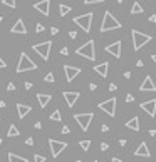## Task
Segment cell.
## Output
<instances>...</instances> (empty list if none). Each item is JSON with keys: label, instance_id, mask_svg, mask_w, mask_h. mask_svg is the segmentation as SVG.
<instances>
[{"label": "cell", "instance_id": "5b68a950", "mask_svg": "<svg viewBox=\"0 0 156 162\" xmlns=\"http://www.w3.org/2000/svg\"><path fill=\"white\" fill-rule=\"evenodd\" d=\"M93 19H94V13L93 12H87V13H84V15L76 17V19H74V23L79 25L86 34H89L91 32V23H93Z\"/></svg>", "mask_w": 156, "mask_h": 162}, {"label": "cell", "instance_id": "484cf974", "mask_svg": "<svg viewBox=\"0 0 156 162\" xmlns=\"http://www.w3.org/2000/svg\"><path fill=\"white\" fill-rule=\"evenodd\" d=\"M49 119H51V121H54V122H61V121H62L61 110H54V112L51 114V117H49Z\"/></svg>", "mask_w": 156, "mask_h": 162}, {"label": "cell", "instance_id": "f546056e", "mask_svg": "<svg viewBox=\"0 0 156 162\" xmlns=\"http://www.w3.org/2000/svg\"><path fill=\"white\" fill-rule=\"evenodd\" d=\"M44 80H45V82H54V74H52V72H49L47 75L44 77Z\"/></svg>", "mask_w": 156, "mask_h": 162}, {"label": "cell", "instance_id": "f35d334b", "mask_svg": "<svg viewBox=\"0 0 156 162\" xmlns=\"http://www.w3.org/2000/svg\"><path fill=\"white\" fill-rule=\"evenodd\" d=\"M133 100H134V97L131 95V94H127V95H126V102L129 104V102H133Z\"/></svg>", "mask_w": 156, "mask_h": 162}, {"label": "cell", "instance_id": "d6a6232c", "mask_svg": "<svg viewBox=\"0 0 156 162\" xmlns=\"http://www.w3.org/2000/svg\"><path fill=\"white\" fill-rule=\"evenodd\" d=\"M61 54H62V55H69V49H67V47H62V49H61Z\"/></svg>", "mask_w": 156, "mask_h": 162}, {"label": "cell", "instance_id": "277c9868", "mask_svg": "<svg viewBox=\"0 0 156 162\" xmlns=\"http://www.w3.org/2000/svg\"><path fill=\"white\" fill-rule=\"evenodd\" d=\"M77 55L87 59V60H96V45H94V40H87L84 45H81L79 49L76 50Z\"/></svg>", "mask_w": 156, "mask_h": 162}, {"label": "cell", "instance_id": "cb8c5ba5", "mask_svg": "<svg viewBox=\"0 0 156 162\" xmlns=\"http://www.w3.org/2000/svg\"><path fill=\"white\" fill-rule=\"evenodd\" d=\"M70 10H72V9H70L69 5H64V3H61V5H59V15H61V17H66L67 13L70 12Z\"/></svg>", "mask_w": 156, "mask_h": 162}, {"label": "cell", "instance_id": "681fc988", "mask_svg": "<svg viewBox=\"0 0 156 162\" xmlns=\"http://www.w3.org/2000/svg\"><path fill=\"white\" fill-rule=\"evenodd\" d=\"M119 146L124 147V146H126V139H121V140H119Z\"/></svg>", "mask_w": 156, "mask_h": 162}, {"label": "cell", "instance_id": "680465c9", "mask_svg": "<svg viewBox=\"0 0 156 162\" xmlns=\"http://www.w3.org/2000/svg\"><path fill=\"white\" fill-rule=\"evenodd\" d=\"M72 162H82V160H72Z\"/></svg>", "mask_w": 156, "mask_h": 162}, {"label": "cell", "instance_id": "f1b7e54d", "mask_svg": "<svg viewBox=\"0 0 156 162\" xmlns=\"http://www.w3.org/2000/svg\"><path fill=\"white\" fill-rule=\"evenodd\" d=\"M34 162H45V157L40 156V154H35V156H34Z\"/></svg>", "mask_w": 156, "mask_h": 162}, {"label": "cell", "instance_id": "4dcf8cb0", "mask_svg": "<svg viewBox=\"0 0 156 162\" xmlns=\"http://www.w3.org/2000/svg\"><path fill=\"white\" fill-rule=\"evenodd\" d=\"M44 29H45V27H44V25H42V23H37V25H35V32H37V34L44 32Z\"/></svg>", "mask_w": 156, "mask_h": 162}, {"label": "cell", "instance_id": "f907efd6", "mask_svg": "<svg viewBox=\"0 0 156 162\" xmlns=\"http://www.w3.org/2000/svg\"><path fill=\"white\" fill-rule=\"evenodd\" d=\"M124 77H126V79H129V77H131V72H129V70H126V72H124Z\"/></svg>", "mask_w": 156, "mask_h": 162}, {"label": "cell", "instance_id": "9c48e42d", "mask_svg": "<svg viewBox=\"0 0 156 162\" xmlns=\"http://www.w3.org/2000/svg\"><path fill=\"white\" fill-rule=\"evenodd\" d=\"M49 146H51L52 157H59V154L64 152V150L67 149V142H62V140H55V139H49Z\"/></svg>", "mask_w": 156, "mask_h": 162}, {"label": "cell", "instance_id": "9f6ffc18", "mask_svg": "<svg viewBox=\"0 0 156 162\" xmlns=\"http://www.w3.org/2000/svg\"><path fill=\"white\" fill-rule=\"evenodd\" d=\"M116 2H118V3H123V2H124V0H116Z\"/></svg>", "mask_w": 156, "mask_h": 162}, {"label": "cell", "instance_id": "8992f818", "mask_svg": "<svg viewBox=\"0 0 156 162\" xmlns=\"http://www.w3.org/2000/svg\"><path fill=\"white\" fill-rule=\"evenodd\" d=\"M74 119H76V122L79 124V127L82 129L84 132H87V130H89L91 122H93V119H94V114H93V112H87V114H76V115H74Z\"/></svg>", "mask_w": 156, "mask_h": 162}, {"label": "cell", "instance_id": "3957f363", "mask_svg": "<svg viewBox=\"0 0 156 162\" xmlns=\"http://www.w3.org/2000/svg\"><path fill=\"white\" fill-rule=\"evenodd\" d=\"M37 69V64H35L34 60L29 57V55L25 54V52H22L19 57V64H17V74H22V72H29V70H35Z\"/></svg>", "mask_w": 156, "mask_h": 162}, {"label": "cell", "instance_id": "44dd1931", "mask_svg": "<svg viewBox=\"0 0 156 162\" xmlns=\"http://www.w3.org/2000/svg\"><path fill=\"white\" fill-rule=\"evenodd\" d=\"M126 127L127 129H133V130H139V117H138V115H134L133 119H129V121L126 122Z\"/></svg>", "mask_w": 156, "mask_h": 162}, {"label": "cell", "instance_id": "9a60e30c", "mask_svg": "<svg viewBox=\"0 0 156 162\" xmlns=\"http://www.w3.org/2000/svg\"><path fill=\"white\" fill-rule=\"evenodd\" d=\"M62 95H64V99H66V104L69 105V107H74V105H76V102H77V99L81 97V94L76 92V90H74V92H69V90H66Z\"/></svg>", "mask_w": 156, "mask_h": 162}, {"label": "cell", "instance_id": "8d00e7d4", "mask_svg": "<svg viewBox=\"0 0 156 162\" xmlns=\"http://www.w3.org/2000/svg\"><path fill=\"white\" fill-rule=\"evenodd\" d=\"M51 34H52V35H57V34H59V29H57V27H52V29H51Z\"/></svg>", "mask_w": 156, "mask_h": 162}, {"label": "cell", "instance_id": "52a82bcc", "mask_svg": "<svg viewBox=\"0 0 156 162\" xmlns=\"http://www.w3.org/2000/svg\"><path fill=\"white\" fill-rule=\"evenodd\" d=\"M51 49H52V42L51 40H45V42H42V44H35L34 47H32V50L37 52L44 60H47L49 55H51Z\"/></svg>", "mask_w": 156, "mask_h": 162}, {"label": "cell", "instance_id": "ba28073f", "mask_svg": "<svg viewBox=\"0 0 156 162\" xmlns=\"http://www.w3.org/2000/svg\"><path fill=\"white\" fill-rule=\"evenodd\" d=\"M97 105H99L101 110H104L106 114L109 115V117H114V115H116V99L114 97L108 99V100L101 102V104H97Z\"/></svg>", "mask_w": 156, "mask_h": 162}, {"label": "cell", "instance_id": "ab89813d", "mask_svg": "<svg viewBox=\"0 0 156 162\" xmlns=\"http://www.w3.org/2000/svg\"><path fill=\"white\" fill-rule=\"evenodd\" d=\"M101 132H109V125L102 124V127H101Z\"/></svg>", "mask_w": 156, "mask_h": 162}, {"label": "cell", "instance_id": "e0dca14e", "mask_svg": "<svg viewBox=\"0 0 156 162\" xmlns=\"http://www.w3.org/2000/svg\"><path fill=\"white\" fill-rule=\"evenodd\" d=\"M10 32L12 34H20V35H25L27 34V27H25V23H24V20L22 19H19L15 23H13V27L10 29Z\"/></svg>", "mask_w": 156, "mask_h": 162}, {"label": "cell", "instance_id": "bcb514c9", "mask_svg": "<svg viewBox=\"0 0 156 162\" xmlns=\"http://www.w3.org/2000/svg\"><path fill=\"white\" fill-rule=\"evenodd\" d=\"M34 127L39 130V129H42V124H40V122H35V125H34Z\"/></svg>", "mask_w": 156, "mask_h": 162}, {"label": "cell", "instance_id": "1f68e13d", "mask_svg": "<svg viewBox=\"0 0 156 162\" xmlns=\"http://www.w3.org/2000/svg\"><path fill=\"white\" fill-rule=\"evenodd\" d=\"M104 0H84V3L86 5H91V3H102Z\"/></svg>", "mask_w": 156, "mask_h": 162}, {"label": "cell", "instance_id": "f5cc1de1", "mask_svg": "<svg viewBox=\"0 0 156 162\" xmlns=\"http://www.w3.org/2000/svg\"><path fill=\"white\" fill-rule=\"evenodd\" d=\"M5 105H7V104H5V100H0V109H3Z\"/></svg>", "mask_w": 156, "mask_h": 162}, {"label": "cell", "instance_id": "11a10c76", "mask_svg": "<svg viewBox=\"0 0 156 162\" xmlns=\"http://www.w3.org/2000/svg\"><path fill=\"white\" fill-rule=\"evenodd\" d=\"M151 59H153V62L156 64V54H153V55H151Z\"/></svg>", "mask_w": 156, "mask_h": 162}, {"label": "cell", "instance_id": "ee69618b", "mask_svg": "<svg viewBox=\"0 0 156 162\" xmlns=\"http://www.w3.org/2000/svg\"><path fill=\"white\" fill-rule=\"evenodd\" d=\"M24 87H25L27 90H30L32 89V82H25V84H24Z\"/></svg>", "mask_w": 156, "mask_h": 162}, {"label": "cell", "instance_id": "30bf717a", "mask_svg": "<svg viewBox=\"0 0 156 162\" xmlns=\"http://www.w3.org/2000/svg\"><path fill=\"white\" fill-rule=\"evenodd\" d=\"M121 49H123V44H121V40H116L114 44H111V45H108V47L104 49L108 54H111L112 57H116V59H121Z\"/></svg>", "mask_w": 156, "mask_h": 162}, {"label": "cell", "instance_id": "7a4b0ae2", "mask_svg": "<svg viewBox=\"0 0 156 162\" xmlns=\"http://www.w3.org/2000/svg\"><path fill=\"white\" fill-rule=\"evenodd\" d=\"M131 37H133V50H139L143 45H146L148 42H151V35H148V34H143V32H139V30H136V29H133L131 30Z\"/></svg>", "mask_w": 156, "mask_h": 162}, {"label": "cell", "instance_id": "836d02e7", "mask_svg": "<svg viewBox=\"0 0 156 162\" xmlns=\"http://www.w3.org/2000/svg\"><path fill=\"white\" fill-rule=\"evenodd\" d=\"M109 149V144H106V142H101V150H108Z\"/></svg>", "mask_w": 156, "mask_h": 162}, {"label": "cell", "instance_id": "8fae6325", "mask_svg": "<svg viewBox=\"0 0 156 162\" xmlns=\"http://www.w3.org/2000/svg\"><path fill=\"white\" fill-rule=\"evenodd\" d=\"M139 107L143 109L150 117H154L156 115V99H151V100H148V102H143V104H139Z\"/></svg>", "mask_w": 156, "mask_h": 162}, {"label": "cell", "instance_id": "2e32d148", "mask_svg": "<svg viewBox=\"0 0 156 162\" xmlns=\"http://www.w3.org/2000/svg\"><path fill=\"white\" fill-rule=\"evenodd\" d=\"M133 156L134 157H151V152H150V149H148V144L146 142H141L139 147L133 152Z\"/></svg>", "mask_w": 156, "mask_h": 162}, {"label": "cell", "instance_id": "4316f807", "mask_svg": "<svg viewBox=\"0 0 156 162\" xmlns=\"http://www.w3.org/2000/svg\"><path fill=\"white\" fill-rule=\"evenodd\" d=\"M2 3H3L5 7H10V9H15V7H17V2H15V0H2Z\"/></svg>", "mask_w": 156, "mask_h": 162}, {"label": "cell", "instance_id": "ac0fdd59", "mask_svg": "<svg viewBox=\"0 0 156 162\" xmlns=\"http://www.w3.org/2000/svg\"><path fill=\"white\" fill-rule=\"evenodd\" d=\"M94 72H96V74H99L101 77H108V72H109V62H102V64L94 65Z\"/></svg>", "mask_w": 156, "mask_h": 162}, {"label": "cell", "instance_id": "6da1fadb", "mask_svg": "<svg viewBox=\"0 0 156 162\" xmlns=\"http://www.w3.org/2000/svg\"><path fill=\"white\" fill-rule=\"evenodd\" d=\"M121 27H123L121 22H119L109 10H106L104 17H102V23H101V32L104 34V32H109V30H118V29H121Z\"/></svg>", "mask_w": 156, "mask_h": 162}, {"label": "cell", "instance_id": "e575fe53", "mask_svg": "<svg viewBox=\"0 0 156 162\" xmlns=\"http://www.w3.org/2000/svg\"><path fill=\"white\" fill-rule=\"evenodd\" d=\"M7 90H9V92H12V90H15V85H13V84L10 82L9 85H7Z\"/></svg>", "mask_w": 156, "mask_h": 162}, {"label": "cell", "instance_id": "60d3db41", "mask_svg": "<svg viewBox=\"0 0 156 162\" xmlns=\"http://www.w3.org/2000/svg\"><path fill=\"white\" fill-rule=\"evenodd\" d=\"M109 90H111V92H114V90H118V87H116V84H109Z\"/></svg>", "mask_w": 156, "mask_h": 162}, {"label": "cell", "instance_id": "db71d44e", "mask_svg": "<svg viewBox=\"0 0 156 162\" xmlns=\"http://www.w3.org/2000/svg\"><path fill=\"white\" fill-rule=\"evenodd\" d=\"M136 65H138V67H143L144 64H143V60H138V62H136Z\"/></svg>", "mask_w": 156, "mask_h": 162}, {"label": "cell", "instance_id": "4fadbf2b", "mask_svg": "<svg viewBox=\"0 0 156 162\" xmlns=\"http://www.w3.org/2000/svg\"><path fill=\"white\" fill-rule=\"evenodd\" d=\"M64 72H66L67 82H72V80L81 74V69L79 67H72V65H64Z\"/></svg>", "mask_w": 156, "mask_h": 162}, {"label": "cell", "instance_id": "b9f144b4", "mask_svg": "<svg viewBox=\"0 0 156 162\" xmlns=\"http://www.w3.org/2000/svg\"><path fill=\"white\" fill-rule=\"evenodd\" d=\"M7 67V64H5V60H3L2 57H0V69H5Z\"/></svg>", "mask_w": 156, "mask_h": 162}, {"label": "cell", "instance_id": "d590c367", "mask_svg": "<svg viewBox=\"0 0 156 162\" xmlns=\"http://www.w3.org/2000/svg\"><path fill=\"white\" fill-rule=\"evenodd\" d=\"M61 132H62V134H69V132H70V129L67 127V125H64V127L61 129Z\"/></svg>", "mask_w": 156, "mask_h": 162}, {"label": "cell", "instance_id": "f6af8a7d", "mask_svg": "<svg viewBox=\"0 0 156 162\" xmlns=\"http://www.w3.org/2000/svg\"><path fill=\"white\" fill-rule=\"evenodd\" d=\"M150 135H151V137L156 135V129H150Z\"/></svg>", "mask_w": 156, "mask_h": 162}, {"label": "cell", "instance_id": "83f0119b", "mask_svg": "<svg viewBox=\"0 0 156 162\" xmlns=\"http://www.w3.org/2000/svg\"><path fill=\"white\" fill-rule=\"evenodd\" d=\"M79 146H81V149H82V150H89V147H91V140H81Z\"/></svg>", "mask_w": 156, "mask_h": 162}, {"label": "cell", "instance_id": "7c38bea8", "mask_svg": "<svg viewBox=\"0 0 156 162\" xmlns=\"http://www.w3.org/2000/svg\"><path fill=\"white\" fill-rule=\"evenodd\" d=\"M34 9L37 10V12H40L42 15L47 17L49 13H51V0H40V2L34 3Z\"/></svg>", "mask_w": 156, "mask_h": 162}, {"label": "cell", "instance_id": "74e56055", "mask_svg": "<svg viewBox=\"0 0 156 162\" xmlns=\"http://www.w3.org/2000/svg\"><path fill=\"white\" fill-rule=\"evenodd\" d=\"M69 37H70V38H76V37H77V32H76V30H70V32H69Z\"/></svg>", "mask_w": 156, "mask_h": 162}, {"label": "cell", "instance_id": "d6986e66", "mask_svg": "<svg viewBox=\"0 0 156 162\" xmlns=\"http://www.w3.org/2000/svg\"><path fill=\"white\" fill-rule=\"evenodd\" d=\"M17 112H19V119H25L27 114L32 112V107L27 104H17Z\"/></svg>", "mask_w": 156, "mask_h": 162}, {"label": "cell", "instance_id": "d4e9b609", "mask_svg": "<svg viewBox=\"0 0 156 162\" xmlns=\"http://www.w3.org/2000/svg\"><path fill=\"white\" fill-rule=\"evenodd\" d=\"M7 135L9 137H17V135H20V130L15 127V125H10L9 130H7Z\"/></svg>", "mask_w": 156, "mask_h": 162}, {"label": "cell", "instance_id": "91938a15", "mask_svg": "<svg viewBox=\"0 0 156 162\" xmlns=\"http://www.w3.org/2000/svg\"><path fill=\"white\" fill-rule=\"evenodd\" d=\"M0 146H2V139H0Z\"/></svg>", "mask_w": 156, "mask_h": 162}, {"label": "cell", "instance_id": "7bdbcfd3", "mask_svg": "<svg viewBox=\"0 0 156 162\" xmlns=\"http://www.w3.org/2000/svg\"><path fill=\"white\" fill-rule=\"evenodd\" d=\"M25 144H27V146H34V139H32V137H29V139L25 140Z\"/></svg>", "mask_w": 156, "mask_h": 162}, {"label": "cell", "instance_id": "94428289", "mask_svg": "<svg viewBox=\"0 0 156 162\" xmlns=\"http://www.w3.org/2000/svg\"><path fill=\"white\" fill-rule=\"evenodd\" d=\"M94 162H99V160H94Z\"/></svg>", "mask_w": 156, "mask_h": 162}, {"label": "cell", "instance_id": "5bb4252c", "mask_svg": "<svg viewBox=\"0 0 156 162\" xmlns=\"http://www.w3.org/2000/svg\"><path fill=\"white\" fill-rule=\"evenodd\" d=\"M139 90H141V92H154L156 85H154V82H153V77H151V75L144 77V80H143V84H141Z\"/></svg>", "mask_w": 156, "mask_h": 162}, {"label": "cell", "instance_id": "6f0895ef", "mask_svg": "<svg viewBox=\"0 0 156 162\" xmlns=\"http://www.w3.org/2000/svg\"><path fill=\"white\" fill-rule=\"evenodd\" d=\"M2 20H3V17H0V23H2Z\"/></svg>", "mask_w": 156, "mask_h": 162}, {"label": "cell", "instance_id": "7402d4cb", "mask_svg": "<svg viewBox=\"0 0 156 162\" xmlns=\"http://www.w3.org/2000/svg\"><path fill=\"white\" fill-rule=\"evenodd\" d=\"M7 157H9V162H29L27 157L17 156V154H13V152H9V154H7Z\"/></svg>", "mask_w": 156, "mask_h": 162}, {"label": "cell", "instance_id": "603a6c76", "mask_svg": "<svg viewBox=\"0 0 156 162\" xmlns=\"http://www.w3.org/2000/svg\"><path fill=\"white\" fill-rule=\"evenodd\" d=\"M144 10H143V7H141V3L139 2H134L133 3V7H131V13L133 15H138V13H143Z\"/></svg>", "mask_w": 156, "mask_h": 162}, {"label": "cell", "instance_id": "816d5d0a", "mask_svg": "<svg viewBox=\"0 0 156 162\" xmlns=\"http://www.w3.org/2000/svg\"><path fill=\"white\" fill-rule=\"evenodd\" d=\"M111 162H123L121 159H119V157H112V160Z\"/></svg>", "mask_w": 156, "mask_h": 162}, {"label": "cell", "instance_id": "c3c4849f", "mask_svg": "<svg viewBox=\"0 0 156 162\" xmlns=\"http://www.w3.org/2000/svg\"><path fill=\"white\" fill-rule=\"evenodd\" d=\"M150 22H153V23H156V15H151V17H150Z\"/></svg>", "mask_w": 156, "mask_h": 162}, {"label": "cell", "instance_id": "ffe728a7", "mask_svg": "<svg viewBox=\"0 0 156 162\" xmlns=\"http://www.w3.org/2000/svg\"><path fill=\"white\" fill-rule=\"evenodd\" d=\"M37 100H39V105H40L42 109H45L49 105V102L52 100V97L49 95V94H37Z\"/></svg>", "mask_w": 156, "mask_h": 162}, {"label": "cell", "instance_id": "7dc6e473", "mask_svg": "<svg viewBox=\"0 0 156 162\" xmlns=\"http://www.w3.org/2000/svg\"><path fill=\"white\" fill-rule=\"evenodd\" d=\"M89 89L91 90H96V89H97V85H96V84H89Z\"/></svg>", "mask_w": 156, "mask_h": 162}]
</instances>
